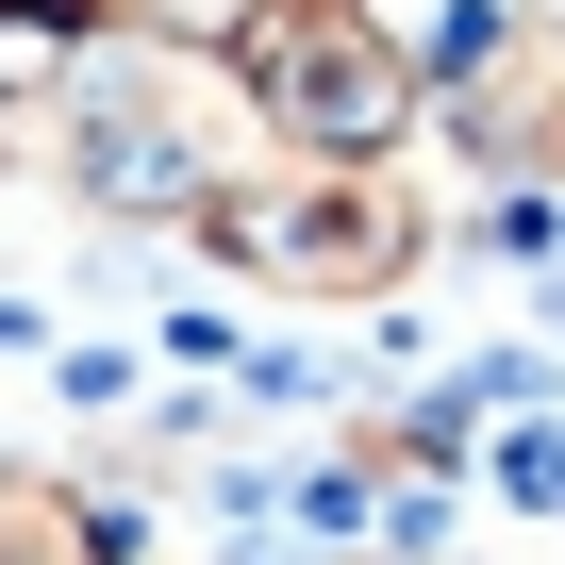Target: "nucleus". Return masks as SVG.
<instances>
[{"label":"nucleus","mask_w":565,"mask_h":565,"mask_svg":"<svg viewBox=\"0 0 565 565\" xmlns=\"http://www.w3.org/2000/svg\"><path fill=\"white\" fill-rule=\"evenodd\" d=\"M249 150L266 134H249L233 67L167 51V34H84L34 84H0V183H51L67 216H117V233H183Z\"/></svg>","instance_id":"f257e3e1"},{"label":"nucleus","mask_w":565,"mask_h":565,"mask_svg":"<svg viewBox=\"0 0 565 565\" xmlns=\"http://www.w3.org/2000/svg\"><path fill=\"white\" fill-rule=\"evenodd\" d=\"M200 266H233L249 300H300V317H383L433 282L449 216L416 183V150H249L200 216H183Z\"/></svg>","instance_id":"f03ea898"},{"label":"nucleus","mask_w":565,"mask_h":565,"mask_svg":"<svg viewBox=\"0 0 565 565\" xmlns=\"http://www.w3.org/2000/svg\"><path fill=\"white\" fill-rule=\"evenodd\" d=\"M216 67H233L266 150H416L433 134V67L383 0H266Z\"/></svg>","instance_id":"7ed1b4c3"},{"label":"nucleus","mask_w":565,"mask_h":565,"mask_svg":"<svg viewBox=\"0 0 565 565\" xmlns=\"http://www.w3.org/2000/svg\"><path fill=\"white\" fill-rule=\"evenodd\" d=\"M0 565H150V515L117 482H67L34 449H0Z\"/></svg>","instance_id":"20e7f679"},{"label":"nucleus","mask_w":565,"mask_h":565,"mask_svg":"<svg viewBox=\"0 0 565 565\" xmlns=\"http://www.w3.org/2000/svg\"><path fill=\"white\" fill-rule=\"evenodd\" d=\"M466 482H482V499H515V515H565V399H532V416H482Z\"/></svg>","instance_id":"39448f33"},{"label":"nucleus","mask_w":565,"mask_h":565,"mask_svg":"<svg viewBox=\"0 0 565 565\" xmlns=\"http://www.w3.org/2000/svg\"><path fill=\"white\" fill-rule=\"evenodd\" d=\"M499 18H515V34H532V51H565V0H499Z\"/></svg>","instance_id":"423d86ee"},{"label":"nucleus","mask_w":565,"mask_h":565,"mask_svg":"<svg viewBox=\"0 0 565 565\" xmlns=\"http://www.w3.org/2000/svg\"><path fill=\"white\" fill-rule=\"evenodd\" d=\"M300 565H383V548H300Z\"/></svg>","instance_id":"0eeeda50"}]
</instances>
